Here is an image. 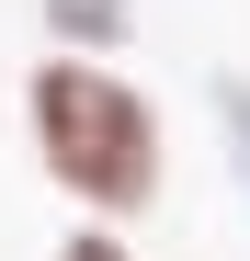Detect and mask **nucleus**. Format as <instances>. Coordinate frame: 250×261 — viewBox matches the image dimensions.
<instances>
[{
  "mask_svg": "<svg viewBox=\"0 0 250 261\" xmlns=\"http://www.w3.org/2000/svg\"><path fill=\"white\" fill-rule=\"evenodd\" d=\"M23 137L34 170L103 227H137V216L171 193V125H159L148 80H125L114 57H34L23 68Z\"/></svg>",
  "mask_w": 250,
  "mask_h": 261,
  "instance_id": "nucleus-1",
  "label": "nucleus"
},
{
  "mask_svg": "<svg viewBox=\"0 0 250 261\" xmlns=\"http://www.w3.org/2000/svg\"><path fill=\"white\" fill-rule=\"evenodd\" d=\"M57 57H125L137 46V0H34Z\"/></svg>",
  "mask_w": 250,
  "mask_h": 261,
  "instance_id": "nucleus-2",
  "label": "nucleus"
},
{
  "mask_svg": "<svg viewBox=\"0 0 250 261\" xmlns=\"http://www.w3.org/2000/svg\"><path fill=\"white\" fill-rule=\"evenodd\" d=\"M205 102H216V125H228V170H239V193H250V80L216 68V80H205Z\"/></svg>",
  "mask_w": 250,
  "mask_h": 261,
  "instance_id": "nucleus-3",
  "label": "nucleus"
},
{
  "mask_svg": "<svg viewBox=\"0 0 250 261\" xmlns=\"http://www.w3.org/2000/svg\"><path fill=\"white\" fill-rule=\"evenodd\" d=\"M57 261H137V239H125V227H103V216H80V227L57 239Z\"/></svg>",
  "mask_w": 250,
  "mask_h": 261,
  "instance_id": "nucleus-4",
  "label": "nucleus"
}]
</instances>
